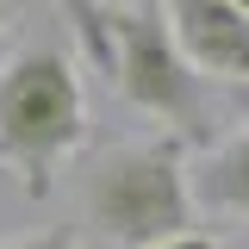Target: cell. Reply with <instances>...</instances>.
Returning a JSON list of instances; mask_svg holds the SVG:
<instances>
[{"label":"cell","mask_w":249,"mask_h":249,"mask_svg":"<svg viewBox=\"0 0 249 249\" xmlns=\"http://www.w3.org/2000/svg\"><path fill=\"white\" fill-rule=\"evenodd\" d=\"M69 25L81 37V56L131 112L168 124L181 143H212V100L206 75L181 56L162 0H62Z\"/></svg>","instance_id":"6da1fadb"},{"label":"cell","mask_w":249,"mask_h":249,"mask_svg":"<svg viewBox=\"0 0 249 249\" xmlns=\"http://www.w3.org/2000/svg\"><path fill=\"white\" fill-rule=\"evenodd\" d=\"M81 212L119 249H156L162 237L193 231V181L187 143L162 131L150 143H112L81 175Z\"/></svg>","instance_id":"7a4b0ae2"},{"label":"cell","mask_w":249,"mask_h":249,"mask_svg":"<svg viewBox=\"0 0 249 249\" xmlns=\"http://www.w3.org/2000/svg\"><path fill=\"white\" fill-rule=\"evenodd\" d=\"M88 131V100H81V69L69 50L37 44L6 62L0 75V162L19 175V193L50 199L56 168L81 150Z\"/></svg>","instance_id":"3957f363"},{"label":"cell","mask_w":249,"mask_h":249,"mask_svg":"<svg viewBox=\"0 0 249 249\" xmlns=\"http://www.w3.org/2000/svg\"><path fill=\"white\" fill-rule=\"evenodd\" d=\"M168 31L181 44V56L206 81L249 88V13L231 0H162Z\"/></svg>","instance_id":"277c9868"},{"label":"cell","mask_w":249,"mask_h":249,"mask_svg":"<svg viewBox=\"0 0 249 249\" xmlns=\"http://www.w3.org/2000/svg\"><path fill=\"white\" fill-rule=\"evenodd\" d=\"M187 181H193V206L249 218V119H243V131L231 143H218L199 168H187Z\"/></svg>","instance_id":"5b68a950"},{"label":"cell","mask_w":249,"mask_h":249,"mask_svg":"<svg viewBox=\"0 0 249 249\" xmlns=\"http://www.w3.org/2000/svg\"><path fill=\"white\" fill-rule=\"evenodd\" d=\"M0 249H81L69 231H37V237H13V243H0Z\"/></svg>","instance_id":"8992f818"},{"label":"cell","mask_w":249,"mask_h":249,"mask_svg":"<svg viewBox=\"0 0 249 249\" xmlns=\"http://www.w3.org/2000/svg\"><path fill=\"white\" fill-rule=\"evenodd\" d=\"M156 249H218L212 237H199V231H181V237H162Z\"/></svg>","instance_id":"52a82bcc"},{"label":"cell","mask_w":249,"mask_h":249,"mask_svg":"<svg viewBox=\"0 0 249 249\" xmlns=\"http://www.w3.org/2000/svg\"><path fill=\"white\" fill-rule=\"evenodd\" d=\"M0 37H6V0H0Z\"/></svg>","instance_id":"ba28073f"}]
</instances>
